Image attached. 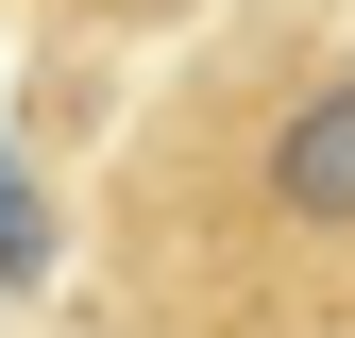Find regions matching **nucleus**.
Listing matches in <instances>:
<instances>
[{
	"label": "nucleus",
	"mask_w": 355,
	"mask_h": 338,
	"mask_svg": "<svg viewBox=\"0 0 355 338\" xmlns=\"http://www.w3.org/2000/svg\"><path fill=\"white\" fill-rule=\"evenodd\" d=\"M0 271H17V287L51 271V220H34V169H17V152H0Z\"/></svg>",
	"instance_id": "2"
},
{
	"label": "nucleus",
	"mask_w": 355,
	"mask_h": 338,
	"mask_svg": "<svg viewBox=\"0 0 355 338\" xmlns=\"http://www.w3.org/2000/svg\"><path fill=\"white\" fill-rule=\"evenodd\" d=\"M271 203H288V220H355V68L271 118Z\"/></svg>",
	"instance_id": "1"
}]
</instances>
